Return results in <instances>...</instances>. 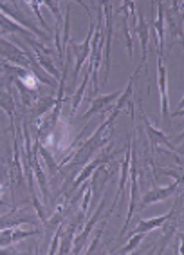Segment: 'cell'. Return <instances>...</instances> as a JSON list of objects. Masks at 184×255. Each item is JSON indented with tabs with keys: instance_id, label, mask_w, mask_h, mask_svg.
<instances>
[{
	"instance_id": "cell-2",
	"label": "cell",
	"mask_w": 184,
	"mask_h": 255,
	"mask_svg": "<svg viewBox=\"0 0 184 255\" xmlns=\"http://www.w3.org/2000/svg\"><path fill=\"white\" fill-rule=\"evenodd\" d=\"M91 20V29H89V34L87 38H85V42L83 44H67L69 51L73 53L74 56V73H73V80L78 78V74H80V71H82L83 64L89 60V56H91V40H92V34H94V18H89Z\"/></svg>"
},
{
	"instance_id": "cell-23",
	"label": "cell",
	"mask_w": 184,
	"mask_h": 255,
	"mask_svg": "<svg viewBox=\"0 0 184 255\" xmlns=\"http://www.w3.org/2000/svg\"><path fill=\"white\" fill-rule=\"evenodd\" d=\"M38 152L42 154V156H44V159H45V163H47V167H49V172H51V174H56V172H58V165H56V163L53 161L54 157L51 156V152H49V150H45L44 147H42V145H40L38 143Z\"/></svg>"
},
{
	"instance_id": "cell-4",
	"label": "cell",
	"mask_w": 184,
	"mask_h": 255,
	"mask_svg": "<svg viewBox=\"0 0 184 255\" xmlns=\"http://www.w3.org/2000/svg\"><path fill=\"white\" fill-rule=\"evenodd\" d=\"M157 69H159V91H161V114H163V122L165 128H172V118H170L168 111V85H166V67L163 62V56L157 58ZM165 130V132H166Z\"/></svg>"
},
{
	"instance_id": "cell-10",
	"label": "cell",
	"mask_w": 184,
	"mask_h": 255,
	"mask_svg": "<svg viewBox=\"0 0 184 255\" xmlns=\"http://www.w3.org/2000/svg\"><path fill=\"white\" fill-rule=\"evenodd\" d=\"M130 148H132V136L128 137V141H126V156L123 159V165H121V176H119V188H117V194L114 197V203H112V210L116 208V205L119 203L123 196H125V185H126V179H128V168H130Z\"/></svg>"
},
{
	"instance_id": "cell-17",
	"label": "cell",
	"mask_w": 184,
	"mask_h": 255,
	"mask_svg": "<svg viewBox=\"0 0 184 255\" xmlns=\"http://www.w3.org/2000/svg\"><path fill=\"white\" fill-rule=\"evenodd\" d=\"M54 102H56V100H54L53 96H47V98H42V100L38 98V100H36V103L33 105V116H34V118H42L49 109L53 107Z\"/></svg>"
},
{
	"instance_id": "cell-9",
	"label": "cell",
	"mask_w": 184,
	"mask_h": 255,
	"mask_svg": "<svg viewBox=\"0 0 184 255\" xmlns=\"http://www.w3.org/2000/svg\"><path fill=\"white\" fill-rule=\"evenodd\" d=\"M121 93H123V89H119V91H116V93H112V94H107V96H97V98H92V102H91L92 105L87 113H85L83 120H91L94 114L105 113L108 107H112V105L116 103V100L121 96Z\"/></svg>"
},
{
	"instance_id": "cell-18",
	"label": "cell",
	"mask_w": 184,
	"mask_h": 255,
	"mask_svg": "<svg viewBox=\"0 0 184 255\" xmlns=\"http://www.w3.org/2000/svg\"><path fill=\"white\" fill-rule=\"evenodd\" d=\"M89 80H91V69H87V73H85V76H83L82 85L76 89V93H74V96H73V114H76L78 107H80V103H82L83 94H85V89H87V84H89Z\"/></svg>"
},
{
	"instance_id": "cell-21",
	"label": "cell",
	"mask_w": 184,
	"mask_h": 255,
	"mask_svg": "<svg viewBox=\"0 0 184 255\" xmlns=\"http://www.w3.org/2000/svg\"><path fill=\"white\" fill-rule=\"evenodd\" d=\"M143 239H145V234H139V232H136V234L130 237L128 245L123 246V248H119V250H116L114 254H132V252L137 250V246L141 245V241H143Z\"/></svg>"
},
{
	"instance_id": "cell-14",
	"label": "cell",
	"mask_w": 184,
	"mask_h": 255,
	"mask_svg": "<svg viewBox=\"0 0 184 255\" xmlns=\"http://www.w3.org/2000/svg\"><path fill=\"white\" fill-rule=\"evenodd\" d=\"M107 161H108V157H107V156H103V157H99V159H94L92 163H87V165L83 167V170L76 176V179H74L73 188H69V190H76V188L82 187V183L87 181L89 177H91L92 174H94V170H96L97 167H101V165H105Z\"/></svg>"
},
{
	"instance_id": "cell-19",
	"label": "cell",
	"mask_w": 184,
	"mask_h": 255,
	"mask_svg": "<svg viewBox=\"0 0 184 255\" xmlns=\"http://www.w3.org/2000/svg\"><path fill=\"white\" fill-rule=\"evenodd\" d=\"M31 167H33L34 174H36V179H38V183H40V188H42V194H44V199H45V201H47V199H49V192H47V177H45L44 170L40 168L38 161H36V157H34V156H33V159H31Z\"/></svg>"
},
{
	"instance_id": "cell-25",
	"label": "cell",
	"mask_w": 184,
	"mask_h": 255,
	"mask_svg": "<svg viewBox=\"0 0 184 255\" xmlns=\"http://www.w3.org/2000/svg\"><path fill=\"white\" fill-rule=\"evenodd\" d=\"M92 194H94V190H92V185H87V192H85V197H83V203H82V210H80L83 214V216H87L89 206H91Z\"/></svg>"
},
{
	"instance_id": "cell-26",
	"label": "cell",
	"mask_w": 184,
	"mask_h": 255,
	"mask_svg": "<svg viewBox=\"0 0 184 255\" xmlns=\"http://www.w3.org/2000/svg\"><path fill=\"white\" fill-rule=\"evenodd\" d=\"M63 234V225H60L58 228H56V234H54V239L53 243H51V250H49V254L54 255L56 252H58V243H60V237H62Z\"/></svg>"
},
{
	"instance_id": "cell-5",
	"label": "cell",
	"mask_w": 184,
	"mask_h": 255,
	"mask_svg": "<svg viewBox=\"0 0 184 255\" xmlns=\"http://www.w3.org/2000/svg\"><path fill=\"white\" fill-rule=\"evenodd\" d=\"M105 203H107V194L103 196V199H101V203H99V206H97V210L94 212V216L91 217L87 221V225L83 226V230H82V234L76 237V241L73 243V246L74 248H71V252L73 254H82V250H83V246H85V243H87V239H89V236H91V232H92V228L97 225V221L101 219V210L105 208Z\"/></svg>"
},
{
	"instance_id": "cell-13",
	"label": "cell",
	"mask_w": 184,
	"mask_h": 255,
	"mask_svg": "<svg viewBox=\"0 0 184 255\" xmlns=\"http://www.w3.org/2000/svg\"><path fill=\"white\" fill-rule=\"evenodd\" d=\"M0 246H7L13 245V243H18L22 239H27V237L38 236V230H31V232H22V230H11V228H5V230H0Z\"/></svg>"
},
{
	"instance_id": "cell-15",
	"label": "cell",
	"mask_w": 184,
	"mask_h": 255,
	"mask_svg": "<svg viewBox=\"0 0 184 255\" xmlns=\"http://www.w3.org/2000/svg\"><path fill=\"white\" fill-rule=\"evenodd\" d=\"M0 27H2L4 31H7V33H16V34H20V36H24L27 42L33 38L29 31L24 29V25H20L18 22H13L11 18L4 16V13H0Z\"/></svg>"
},
{
	"instance_id": "cell-24",
	"label": "cell",
	"mask_w": 184,
	"mask_h": 255,
	"mask_svg": "<svg viewBox=\"0 0 184 255\" xmlns=\"http://www.w3.org/2000/svg\"><path fill=\"white\" fill-rule=\"evenodd\" d=\"M126 11H128V13H130V15H134L136 16V0H123V4H121V7H119V9H117V13H119V15H125Z\"/></svg>"
},
{
	"instance_id": "cell-11",
	"label": "cell",
	"mask_w": 184,
	"mask_h": 255,
	"mask_svg": "<svg viewBox=\"0 0 184 255\" xmlns=\"http://www.w3.org/2000/svg\"><path fill=\"white\" fill-rule=\"evenodd\" d=\"M157 2V20L154 18V27L155 34H157V53L163 56L165 51V4L163 0H155Z\"/></svg>"
},
{
	"instance_id": "cell-16",
	"label": "cell",
	"mask_w": 184,
	"mask_h": 255,
	"mask_svg": "<svg viewBox=\"0 0 184 255\" xmlns=\"http://www.w3.org/2000/svg\"><path fill=\"white\" fill-rule=\"evenodd\" d=\"M22 223H31V225H38V221L34 217H13V216H2L0 217V230H5V228H13L16 225H22Z\"/></svg>"
},
{
	"instance_id": "cell-8",
	"label": "cell",
	"mask_w": 184,
	"mask_h": 255,
	"mask_svg": "<svg viewBox=\"0 0 184 255\" xmlns=\"http://www.w3.org/2000/svg\"><path fill=\"white\" fill-rule=\"evenodd\" d=\"M177 206H181V196H179V199L175 201V206L168 212V214H165V216H159V217H152V219H139V223H137L136 230H134V232H139V234H148V232L155 230V228H161V226L168 221L170 217L177 214Z\"/></svg>"
},
{
	"instance_id": "cell-28",
	"label": "cell",
	"mask_w": 184,
	"mask_h": 255,
	"mask_svg": "<svg viewBox=\"0 0 184 255\" xmlns=\"http://www.w3.org/2000/svg\"><path fill=\"white\" fill-rule=\"evenodd\" d=\"M91 4H92V5H96V2H94V0H91Z\"/></svg>"
},
{
	"instance_id": "cell-1",
	"label": "cell",
	"mask_w": 184,
	"mask_h": 255,
	"mask_svg": "<svg viewBox=\"0 0 184 255\" xmlns=\"http://www.w3.org/2000/svg\"><path fill=\"white\" fill-rule=\"evenodd\" d=\"M101 2V11H103V18H105V25H103V31H105V44H103V60H105V78H103V85L107 84L108 73H110V45H112V4L110 0H99Z\"/></svg>"
},
{
	"instance_id": "cell-27",
	"label": "cell",
	"mask_w": 184,
	"mask_h": 255,
	"mask_svg": "<svg viewBox=\"0 0 184 255\" xmlns=\"http://www.w3.org/2000/svg\"><path fill=\"white\" fill-rule=\"evenodd\" d=\"M73 2H76V4H80L83 7V9L87 11V15H89V18H92V15H91V9H89V5L85 4V2H83V0H73Z\"/></svg>"
},
{
	"instance_id": "cell-22",
	"label": "cell",
	"mask_w": 184,
	"mask_h": 255,
	"mask_svg": "<svg viewBox=\"0 0 184 255\" xmlns=\"http://www.w3.org/2000/svg\"><path fill=\"white\" fill-rule=\"evenodd\" d=\"M0 109L7 111V114L13 118V114H15V105H13V98H11V94L5 93V91L0 93Z\"/></svg>"
},
{
	"instance_id": "cell-7",
	"label": "cell",
	"mask_w": 184,
	"mask_h": 255,
	"mask_svg": "<svg viewBox=\"0 0 184 255\" xmlns=\"http://www.w3.org/2000/svg\"><path fill=\"white\" fill-rule=\"evenodd\" d=\"M139 113H141V120H143V123H145V128H146V132H148V136H150V143L152 145H165L168 150H174V152H177L181 156V148L174 147L172 145V141H170V137L165 134V130H157V128L154 127L150 123V120L146 118V114L145 111H143V107L139 105Z\"/></svg>"
},
{
	"instance_id": "cell-12",
	"label": "cell",
	"mask_w": 184,
	"mask_h": 255,
	"mask_svg": "<svg viewBox=\"0 0 184 255\" xmlns=\"http://www.w3.org/2000/svg\"><path fill=\"white\" fill-rule=\"evenodd\" d=\"M0 13H4V15H7V16H9V18H15L20 25H25V27H29V29L33 31V33L36 34V36H40V38L49 40V36L44 33V31H40L38 27H36V25H34V24H31V22H29V20H27V18H24V16H20L18 11L13 9V7H9V5H7V4H2V2H0Z\"/></svg>"
},
{
	"instance_id": "cell-6",
	"label": "cell",
	"mask_w": 184,
	"mask_h": 255,
	"mask_svg": "<svg viewBox=\"0 0 184 255\" xmlns=\"http://www.w3.org/2000/svg\"><path fill=\"white\" fill-rule=\"evenodd\" d=\"M134 31L141 40V51H143V67L148 71V40H150V27L146 24V18L143 11H136V22H134Z\"/></svg>"
},
{
	"instance_id": "cell-20",
	"label": "cell",
	"mask_w": 184,
	"mask_h": 255,
	"mask_svg": "<svg viewBox=\"0 0 184 255\" xmlns=\"http://www.w3.org/2000/svg\"><path fill=\"white\" fill-rule=\"evenodd\" d=\"M34 54H36V62H38V64L42 65V67L47 69V73H49V74H53L54 80L58 78V76H60L58 69H56V65H54L53 62H51V58H47V54L40 53L38 49H34Z\"/></svg>"
},
{
	"instance_id": "cell-3",
	"label": "cell",
	"mask_w": 184,
	"mask_h": 255,
	"mask_svg": "<svg viewBox=\"0 0 184 255\" xmlns=\"http://www.w3.org/2000/svg\"><path fill=\"white\" fill-rule=\"evenodd\" d=\"M181 183H183V179H175V183H172L170 187H159V188H152V190H148L145 196L141 197V201H137V208H139V210H143V208H146L148 205L166 201L170 196L179 194Z\"/></svg>"
}]
</instances>
